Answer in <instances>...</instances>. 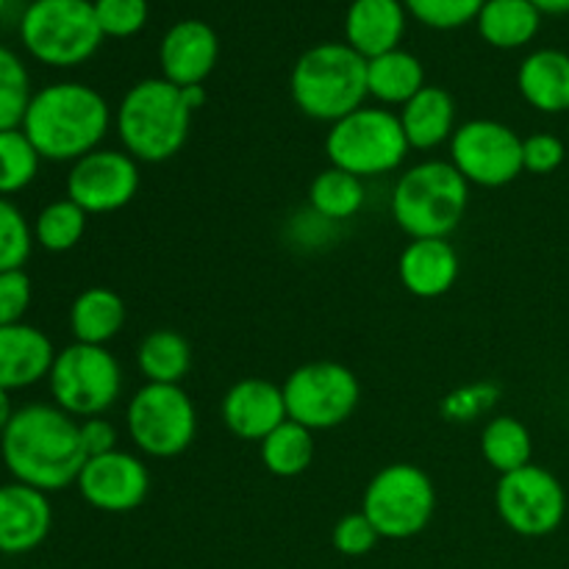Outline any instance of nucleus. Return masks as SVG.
<instances>
[{
  "instance_id": "4c0bfd02",
  "label": "nucleus",
  "mask_w": 569,
  "mask_h": 569,
  "mask_svg": "<svg viewBox=\"0 0 569 569\" xmlns=\"http://www.w3.org/2000/svg\"><path fill=\"white\" fill-rule=\"evenodd\" d=\"M331 542L333 548L342 556H348V559H361V556L376 550L381 537H378L376 526L365 517V511H353V515H345L342 520L333 526Z\"/></svg>"
},
{
  "instance_id": "9d476101",
  "label": "nucleus",
  "mask_w": 569,
  "mask_h": 569,
  "mask_svg": "<svg viewBox=\"0 0 569 569\" xmlns=\"http://www.w3.org/2000/svg\"><path fill=\"white\" fill-rule=\"evenodd\" d=\"M133 448L150 459H176L198 437V409L181 383H144L126 411Z\"/></svg>"
},
{
  "instance_id": "a211bd4d",
  "label": "nucleus",
  "mask_w": 569,
  "mask_h": 569,
  "mask_svg": "<svg viewBox=\"0 0 569 569\" xmlns=\"http://www.w3.org/2000/svg\"><path fill=\"white\" fill-rule=\"evenodd\" d=\"M53 509L48 495L26 483L0 487V553L26 556L48 539Z\"/></svg>"
},
{
  "instance_id": "37998d69",
  "label": "nucleus",
  "mask_w": 569,
  "mask_h": 569,
  "mask_svg": "<svg viewBox=\"0 0 569 569\" xmlns=\"http://www.w3.org/2000/svg\"><path fill=\"white\" fill-rule=\"evenodd\" d=\"M11 417H14V409H11V398L6 389H0V437H3V431L9 428Z\"/></svg>"
},
{
  "instance_id": "f704fd0d",
  "label": "nucleus",
  "mask_w": 569,
  "mask_h": 569,
  "mask_svg": "<svg viewBox=\"0 0 569 569\" xmlns=\"http://www.w3.org/2000/svg\"><path fill=\"white\" fill-rule=\"evenodd\" d=\"M487 0H403L406 11L433 31H456L476 22Z\"/></svg>"
},
{
  "instance_id": "7ed1b4c3",
  "label": "nucleus",
  "mask_w": 569,
  "mask_h": 569,
  "mask_svg": "<svg viewBox=\"0 0 569 569\" xmlns=\"http://www.w3.org/2000/svg\"><path fill=\"white\" fill-rule=\"evenodd\" d=\"M22 133L48 161H78L100 148L111 128L103 94L81 81H59L33 92Z\"/></svg>"
},
{
  "instance_id": "2eb2a0df",
  "label": "nucleus",
  "mask_w": 569,
  "mask_h": 569,
  "mask_svg": "<svg viewBox=\"0 0 569 569\" xmlns=\"http://www.w3.org/2000/svg\"><path fill=\"white\" fill-rule=\"evenodd\" d=\"M76 487L92 509L103 515H128L148 500L150 470L139 456L117 448L111 453L87 459L78 472Z\"/></svg>"
},
{
  "instance_id": "1a4fd4ad",
  "label": "nucleus",
  "mask_w": 569,
  "mask_h": 569,
  "mask_svg": "<svg viewBox=\"0 0 569 569\" xmlns=\"http://www.w3.org/2000/svg\"><path fill=\"white\" fill-rule=\"evenodd\" d=\"M50 395L76 420L100 417L122 398V367L109 348L72 342L59 350L50 367Z\"/></svg>"
},
{
  "instance_id": "7c9ffc66",
  "label": "nucleus",
  "mask_w": 569,
  "mask_h": 569,
  "mask_svg": "<svg viewBox=\"0 0 569 569\" xmlns=\"http://www.w3.org/2000/svg\"><path fill=\"white\" fill-rule=\"evenodd\" d=\"M87 220V211L72 203L70 198L53 200L33 220V242L42 244L48 253H67L83 239Z\"/></svg>"
},
{
  "instance_id": "6e6552de",
  "label": "nucleus",
  "mask_w": 569,
  "mask_h": 569,
  "mask_svg": "<svg viewBox=\"0 0 569 569\" xmlns=\"http://www.w3.org/2000/svg\"><path fill=\"white\" fill-rule=\"evenodd\" d=\"M361 511L376 526L378 537L403 542L431 526L437 511V489L426 470L409 461L387 465L367 483Z\"/></svg>"
},
{
  "instance_id": "79ce46f5",
  "label": "nucleus",
  "mask_w": 569,
  "mask_h": 569,
  "mask_svg": "<svg viewBox=\"0 0 569 569\" xmlns=\"http://www.w3.org/2000/svg\"><path fill=\"white\" fill-rule=\"evenodd\" d=\"M542 14H569V0H531Z\"/></svg>"
},
{
  "instance_id": "a878e982",
  "label": "nucleus",
  "mask_w": 569,
  "mask_h": 569,
  "mask_svg": "<svg viewBox=\"0 0 569 569\" xmlns=\"http://www.w3.org/2000/svg\"><path fill=\"white\" fill-rule=\"evenodd\" d=\"M478 33L498 50L526 48L542 26V11L531 0H487L476 20Z\"/></svg>"
},
{
  "instance_id": "20e7f679",
  "label": "nucleus",
  "mask_w": 569,
  "mask_h": 569,
  "mask_svg": "<svg viewBox=\"0 0 569 569\" xmlns=\"http://www.w3.org/2000/svg\"><path fill=\"white\" fill-rule=\"evenodd\" d=\"M289 92L300 114L315 122H337L361 109L367 92V59L348 42H320L300 53L289 76Z\"/></svg>"
},
{
  "instance_id": "ddd939ff",
  "label": "nucleus",
  "mask_w": 569,
  "mask_h": 569,
  "mask_svg": "<svg viewBox=\"0 0 569 569\" xmlns=\"http://www.w3.org/2000/svg\"><path fill=\"white\" fill-rule=\"evenodd\" d=\"M450 164L470 187L500 189L526 172L522 137L500 120H467L448 142Z\"/></svg>"
},
{
  "instance_id": "dca6fc26",
  "label": "nucleus",
  "mask_w": 569,
  "mask_h": 569,
  "mask_svg": "<svg viewBox=\"0 0 569 569\" xmlns=\"http://www.w3.org/2000/svg\"><path fill=\"white\" fill-rule=\"evenodd\" d=\"M220 59V37L203 20H181L167 28L159 44L161 78L176 87H203Z\"/></svg>"
},
{
  "instance_id": "58836bf2",
  "label": "nucleus",
  "mask_w": 569,
  "mask_h": 569,
  "mask_svg": "<svg viewBox=\"0 0 569 569\" xmlns=\"http://www.w3.org/2000/svg\"><path fill=\"white\" fill-rule=\"evenodd\" d=\"M567 148L556 133H531L522 139V167L533 176H550L565 164Z\"/></svg>"
},
{
  "instance_id": "c03bdc74",
  "label": "nucleus",
  "mask_w": 569,
  "mask_h": 569,
  "mask_svg": "<svg viewBox=\"0 0 569 569\" xmlns=\"http://www.w3.org/2000/svg\"><path fill=\"white\" fill-rule=\"evenodd\" d=\"M6 6H9V0H0V14H3V11H6Z\"/></svg>"
},
{
  "instance_id": "ea45409f",
  "label": "nucleus",
  "mask_w": 569,
  "mask_h": 569,
  "mask_svg": "<svg viewBox=\"0 0 569 569\" xmlns=\"http://www.w3.org/2000/svg\"><path fill=\"white\" fill-rule=\"evenodd\" d=\"M31 278L26 270L0 272V326H17L31 306Z\"/></svg>"
},
{
  "instance_id": "393cba45",
  "label": "nucleus",
  "mask_w": 569,
  "mask_h": 569,
  "mask_svg": "<svg viewBox=\"0 0 569 569\" xmlns=\"http://www.w3.org/2000/svg\"><path fill=\"white\" fill-rule=\"evenodd\" d=\"M126 300L109 287H89L72 300L70 306V331L76 342L106 345L126 326Z\"/></svg>"
},
{
  "instance_id": "b1692460",
  "label": "nucleus",
  "mask_w": 569,
  "mask_h": 569,
  "mask_svg": "<svg viewBox=\"0 0 569 569\" xmlns=\"http://www.w3.org/2000/svg\"><path fill=\"white\" fill-rule=\"evenodd\" d=\"M426 87V67L409 50L398 48L367 61V92L383 109H398Z\"/></svg>"
},
{
  "instance_id": "e433bc0d",
  "label": "nucleus",
  "mask_w": 569,
  "mask_h": 569,
  "mask_svg": "<svg viewBox=\"0 0 569 569\" xmlns=\"http://www.w3.org/2000/svg\"><path fill=\"white\" fill-rule=\"evenodd\" d=\"M500 400V387L492 381L467 383V387L453 389L448 398L442 400V417L450 422H472L492 411Z\"/></svg>"
},
{
  "instance_id": "a19ab883",
  "label": "nucleus",
  "mask_w": 569,
  "mask_h": 569,
  "mask_svg": "<svg viewBox=\"0 0 569 569\" xmlns=\"http://www.w3.org/2000/svg\"><path fill=\"white\" fill-rule=\"evenodd\" d=\"M78 428H81V442L83 450H87V459L117 450V428L103 415L78 420Z\"/></svg>"
},
{
  "instance_id": "c756f323",
  "label": "nucleus",
  "mask_w": 569,
  "mask_h": 569,
  "mask_svg": "<svg viewBox=\"0 0 569 569\" xmlns=\"http://www.w3.org/2000/svg\"><path fill=\"white\" fill-rule=\"evenodd\" d=\"M481 453L487 459V465L492 470H498L500 476L522 470V467L531 465L533 456L531 431L517 417H492L481 431Z\"/></svg>"
},
{
  "instance_id": "aec40b11",
  "label": "nucleus",
  "mask_w": 569,
  "mask_h": 569,
  "mask_svg": "<svg viewBox=\"0 0 569 569\" xmlns=\"http://www.w3.org/2000/svg\"><path fill=\"white\" fill-rule=\"evenodd\" d=\"M406 17L403 0H353L345 14V42L367 61L398 50Z\"/></svg>"
},
{
  "instance_id": "c9c22d12",
  "label": "nucleus",
  "mask_w": 569,
  "mask_h": 569,
  "mask_svg": "<svg viewBox=\"0 0 569 569\" xmlns=\"http://www.w3.org/2000/svg\"><path fill=\"white\" fill-rule=\"evenodd\" d=\"M94 17L103 37L128 39L137 37L148 22V0H92Z\"/></svg>"
},
{
  "instance_id": "4be33fe9",
  "label": "nucleus",
  "mask_w": 569,
  "mask_h": 569,
  "mask_svg": "<svg viewBox=\"0 0 569 569\" xmlns=\"http://www.w3.org/2000/svg\"><path fill=\"white\" fill-rule=\"evenodd\" d=\"M517 89L542 114L569 111V53L556 48L533 50L517 70Z\"/></svg>"
},
{
  "instance_id": "4468645a",
  "label": "nucleus",
  "mask_w": 569,
  "mask_h": 569,
  "mask_svg": "<svg viewBox=\"0 0 569 569\" xmlns=\"http://www.w3.org/2000/svg\"><path fill=\"white\" fill-rule=\"evenodd\" d=\"M139 161L126 150L98 148L72 161L67 172V198L87 214H111L137 198Z\"/></svg>"
},
{
  "instance_id": "2f4dec72",
  "label": "nucleus",
  "mask_w": 569,
  "mask_h": 569,
  "mask_svg": "<svg viewBox=\"0 0 569 569\" xmlns=\"http://www.w3.org/2000/svg\"><path fill=\"white\" fill-rule=\"evenodd\" d=\"M31 76L11 48L0 44V131H14L22 126L31 103Z\"/></svg>"
},
{
  "instance_id": "473e14b6",
  "label": "nucleus",
  "mask_w": 569,
  "mask_h": 569,
  "mask_svg": "<svg viewBox=\"0 0 569 569\" xmlns=\"http://www.w3.org/2000/svg\"><path fill=\"white\" fill-rule=\"evenodd\" d=\"M39 161L42 156L22 133V128L0 131V198L22 192L37 178Z\"/></svg>"
},
{
  "instance_id": "5701e85b",
  "label": "nucleus",
  "mask_w": 569,
  "mask_h": 569,
  "mask_svg": "<svg viewBox=\"0 0 569 569\" xmlns=\"http://www.w3.org/2000/svg\"><path fill=\"white\" fill-rule=\"evenodd\" d=\"M411 150H437L456 133V100L448 89L426 87L398 111Z\"/></svg>"
},
{
  "instance_id": "f3484780",
  "label": "nucleus",
  "mask_w": 569,
  "mask_h": 569,
  "mask_svg": "<svg viewBox=\"0 0 569 569\" xmlns=\"http://www.w3.org/2000/svg\"><path fill=\"white\" fill-rule=\"evenodd\" d=\"M220 415L228 431L244 442H261L289 420L283 389L264 378H242L233 383L222 398Z\"/></svg>"
},
{
  "instance_id": "f8f14e48",
  "label": "nucleus",
  "mask_w": 569,
  "mask_h": 569,
  "mask_svg": "<svg viewBox=\"0 0 569 569\" xmlns=\"http://www.w3.org/2000/svg\"><path fill=\"white\" fill-rule=\"evenodd\" d=\"M495 509L517 537L542 539L561 528L567 517V492L559 478L539 465L500 476Z\"/></svg>"
},
{
  "instance_id": "0eeeda50",
  "label": "nucleus",
  "mask_w": 569,
  "mask_h": 569,
  "mask_svg": "<svg viewBox=\"0 0 569 569\" xmlns=\"http://www.w3.org/2000/svg\"><path fill=\"white\" fill-rule=\"evenodd\" d=\"M103 39L92 0H31L20 17L22 48L59 70L92 59Z\"/></svg>"
},
{
  "instance_id": "c85d7f7f",
  "label": "nucleus",
  "mask_w": 569,
  "mask_h": 569,
  "mask_svg": "<svg viewBox=\"0 0 569 569\" xmlns=\"http://www.w3.org/2000/svg\"><path fill=\"white\" fill-rule=\"evenodd\" d=\"M367 200L365 181L339 167L317 172L309 187V206L315 217L326 222H345L361 211Z\"/></svg>"
},
{
  "instance_id": "bb28decb",
  "label": "nucleus",
  "mask_w": 569,
  "mask_h": 569,
  "mask_svg": "<svg viewBox=\"0 0 569 569\" xmlns=\"http://www.w3.org/2000/svg\"><path fill=\"white\" fill-rule=\"evenodd\" d=\"M137 367L144 383H181L192 370V345L172 328H156L139 342Z\"/></svg>"
},
{
  "instance_id": "cd10ccee",
  "label": "nucleus",
  "mask_w": 569,
  "mask_h": 569,
  "mask_svg": "<svg viewBox=\"0 0 569 569\" xmlns=\"http://www.w3.org/2000/svg\"><path fill=\"white\" fill-rule=\"evenodd\" d=\"M261 465L276 478H298L315 461V431L287 420L259 442Z\"/></svg>"
},
{
  "instance_id": "f03ea898",
  "label": "nucleus",
  "mask_w": 569,
  "mask_h": 569,
  "mask_svg": "<svg viewBox=\"0 0 569 569\" xmlns=\"http://www.w3.org/2000/svg\"><path fill=\"white\" fill-rule=\"evenodd\" d=\"M206 106V87H176L167 78H144L122 94L114 114L122 150L144 164L176 159L189 139L194 111Z\"/></svg>"
},
{
  "instance_id": "72a5a7b5",
  "label": "nucleus",
  "mask_w": 569,
  "mask_h": 569,
  "mask_svg": "<svg viewBox=\"0 0 569 569\" xmlns=\"http://www.w3.org/2000/svg\"><path fill=\"white\" fill-rule=\"evenodd\" d=\"M33 248V228L28 226L26 214L0 198V272L22 270Z\"/></svg>"
},
{
  "instance_id": "9b49d317",
  "label": "nucleus",
  "mask_w": 569,
  "mask_h": 569,
  "mask_svg": "<svg viewBox=\"0 0 569 569\" xmlns=\"http://www.w3.org/2000/svg\"><path fill=\"white\" fill-rule=\"evenodd\" d=\"M281 389L287 417L309 431H331L345 426L361 400L359 378L339 361L300 365L289 372Z\"/></svg>"
},
{
  "instance_id": "423d86ee",
  "label": "nucleus",
  "mask_w": 569,
  "mask_h": 569,
  "mask_svg": "<svg viewBox=\"0 0 569 569\" xmlns=\"http://www.w3.org/2000/svg\"><path fill=\"white\" fill-rule=\"evenodd\" d=\"M409 150L398 111L383 106H361L328 126V161L361 181L395 172L406 161Z\"/></svg>"
},
{
  "instance_id": "39448f33",
  "label": "nucleus",
  "mask_w": 569,
  "mask_h": 569,
  "mask_svg": "<svg viewBox=\"0 0 569 569\" xmlns=\"http://www.w3.org/2000/svg\"><path fill=\"white\" fill-rule=\"evenodd\" d=\"M470 206V183L450 161L428 159L409 167L392 192V217L411 239H448Z\"/></svg>"
},
{
  "instance_id": "412c9836",
  "label": "nucleus",
  "mask_w": 569,
  "mask_h": 569,
  "mask_svg": "<svg viewBox=\"0 0 569 569\" xmlns=\"http://www.w3.org/2000/svg\"><path fill=\"white\" fill-rule=\"evenodd\" d=\"M53 359L56 350L48 333L26 322L0 326V389L14 392L33 387L50 376Z\"/></svg>"
},
{
  "instance_id": "6ab92c4d",
  "label": "nucleus",
  "mask_w": 569,
  "mask_h": 569,
  "mask_svg": "<svg viewBox=\"0 0 569 569\" xmlns=\"http://www.w3.org/2000/svg\"><path fill=\"white\" fill-rule=\"evenodd\" d=\"M459 253L448 239H411L398 259L400 283L420 300L448 295L459 281Z\"/></svg>"
},
{
  "instance_id": "f257e3e1",
  "label": "nucleus",
  "mask_w": 569,
  "mask_h": 569,
  "mask_svg": "<svg viewBox=\"0 0 569 569\" xmlns=\"http://www.w3.org/2000/svg\"><path fill=\"white\" fill-rule=\"evenodd\" d=\"M0 456L17 483L44 495L76 487L78 472L87 465L78 420L56 403L17 409L0 437Z\"/></svg>"
}]
</instances>
